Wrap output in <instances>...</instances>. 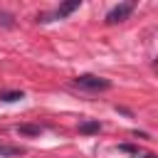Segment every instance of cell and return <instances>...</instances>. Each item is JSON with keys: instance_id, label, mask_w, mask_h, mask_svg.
Listing matches in <instances>:
<instances>
[{"instance_id": "cell-1", "label": "cell", "mask_w": 158, "mask_h": 158, "mask_svg": "<svg viewBox=\"0 0 158 158\" xmlns=\"http://www.w3.org/2000/svg\"><path fill=\"white\" fill-rule=\"evenodd\" d=\"M74 84H77V86H81V89H89V91H104V89H109V86H111V81H109V79L96 77V74H81V77H77V79H74Z\"/></svg>"}, {"instance_id": "cell-2", "label": "cell", "mask_w": 158, "mask_h": 158, "mask_svg": "<svg viewBox=\"0 0 158 158\" xmlns=\"http://www.w3.org/2000/svg\"><path fill=\"white\" fill-rule=\"evenodd\" d=\"M131 12H133V2H121V5H116V7H111V10H109V15H106V22H109V25L123 22V20H126Z\"/></svg>"}, {"instance_id": "cell-3", "label": "cell", "mask_w": 158, "mask_h": 158, "mask_svg": "<svg viewBox=\"0 0 158 158\" xmlns=\"http://www.w3.org/2000/svg\"><path fill=\"white\" fill-rule=\"evenodd\" d=\"M81 2L79 0H69V2H64V5H59L54 12H52V17H57V20H62V17H67V15H72L77 7H79Z\"/></svg>"}, {"instance_id": "cell-4", "label": "cell", "mask_w": 158, "mask_h": 158, "mask_svg": "<svg viewBox=\"0 0 158 158\" xmlns=\"http://www.w3.org/2000/svg\"><path fill=\"white\" fill-rule=\"evenodd\" d=\"M25 153V148H20V146H5V143H0V158H10V156H22Z\"/></svg>"}, {"instance_id": "cell-5", "label": "cell", "mask_w": 158, "mask_h": 158, "mask_svg": "<svg viewBox=\"0 0 158 158\" xmlns=\"http://www.w3.org/2000/svg\"><path fill=\"white\" fill-rule=\"evenodd\" d=\"M17 133H22V136H40V133H42V126L22 123V126H17Z\"/></svg>"}, {"instance_id": "cell-6", "label": "cell", "mask_w": 158, "mask_h": 158, "mask_svg": "<svg viewBox=\"0 0 158 158\" xmlns=\"http://www.w3.org/2000/svg\"><path fill=\"white\" fill-rule=\"evenodd\" d=\"M20 99H25V94H22V91H0V101H5V104L20 101Z\"/></svg>"}, {"instance_id": "cell-7", "label": "cell", "mask_w": 158, "mask_h": 158, "mask_svg": "<svg viewBox=\"0 0 158 158\" xmlns=\"http://www.w3.org/2000/svg\"><path fill=\"white\" fill-rule=\"evenodd\" d=\"M99 128H101L99 121H84V123L79 126V133H96Z\"/></svg>"}, {"instance_id": "cell-8", "label": "cell", "mask_w": 158, "mask_h": 158, "mask_svg": "<svg viewBox=\"0 0 158 158\" xmlns=\"http://www.w3.org/2000/svg\"><path fill=\"white\" fill-rule=\"evenodd\" d=\"M0 25H2V27H12V25H15V17H12L10 12H0Z\"/></svg>"}, {"instance_id": "cell-9", "label": "cell", "mask_w": 158, "mask_h": 158, "mask_svg": "<svg viewBox=\"0 0 158 158\" xmlns=\"http://www.w3.org/2000/svg\"><path fill=\"white\" fill-rule=\"evenodd\" d=\"M118 151H123V153H136L138 148H136V146H128V143H123V146H118Z\"/></svg>"}, {"instance_id": "cell-10", "label": "cell", "mask_w": 158, "mask_h": 158, "mask_svg": "<svg viewBox=\"0 0 158 158\" xmlns=\"http://www.w3.org/2000/svg\"><path fill=\"white\" fill-rule=\"evenodd\" d=\"M146 158H153V156H146Z\"/></svg>"}]
</instances>
